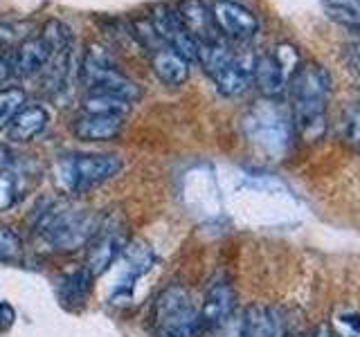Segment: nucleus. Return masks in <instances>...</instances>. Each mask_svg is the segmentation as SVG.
<instances>
[{
    "mask_svg": "<svg viewBox=\"0 0 360 337\" xmlns=\"http://www.w3.org/2000/svg\"><path fill=\"white\" fill-rule=\"evenodd\" d=\"M88 288H90V275L86 272V270H82V272H77V275L65 279V297L63 299L82 303L88 295Z\"/></svg>",
    "mask_w": 360,
    "mask_h": 337,
    "instance_id": "25",
    "label": "nucleus"
},
{
    "mask_svg": "<svg viewBox=\"0 0 360 337\" xmlns=\"http://www.w3.org/2000/svg\"><path fill=\"white\" fill-rule=\"evenodd\" d=\"M155 337H198L200 312L194 297L183 286H167L155 297L153 306Z\"/></svg>",
    "mask_w": 360,
    "mask_h": 337,
    "instance_id": "3",
    "label": "nucleus"
},
{
    "mask_svg": "<svg viewBox=\"0 0 360 337\" xmlns=\"http://www.w3.org/2000/svg\"><path fill=\"white\" fill-rule=\"evenodd\" d=\"M255 61L257 56L250 52H236L232 54V59L225 63L219 72L212 74V81L217 84V88L223 95L236 97L248 90V86L252 84L255 74Z\"/></svg>",
    "mask_w": 360,
    "mask_h": 337,
    "instance_id": "10",
    "label": "nucleus"
},
{
    "mask_svg": "<svg viewBox=\"0 0 360 337\" xmlns=\"http://www.w3.org/2000/svg\"><path fill=\"white\" fill-rule=\"evenodd\" d=\"M340 322L349 329L347 337H360V315H345V317H340Z\"/></svg>",
    "mask_w": 360,
    "mask_h": 337,
    "instance_id": "27",
    "label": "nucleus"
},
{
    "mask_svg": "<svg viewBox=\"0 0 360 337\" xmlns=\"http://www.w3.org/2000/svg\"><path fill=\"white\" fill-rule=\"evenodd\" d=\"M124 126V117L120 115H97V112H84L75 121V135L86 142H106L117 138Z\"/></svg>",
    "mask_w": 360,
    "mask_h": 337,
    "instance_id": "15",
    "label": "nucleus"
},
{
    "mask_svg": "<svg viewBox=\"0 0 360 337\" xmlns=\"http://www.w3.org/2000/svg\"><path fill=\"white\" fill-rule=\"evenodd\" d=\"M290 121L307 142H318L326 133V104L331 77L318 63L300 65L290 84Z\"/></svg>",
    "mask_w": 360,
    "mask_h": 337,
    "instance_id": "1",
    "label": "nucleus"
},
{
    "mask_svg": "<svg viewBox=\"0 0 360 337\" xmlns=\"http://www.w3.org/2000/svg\"><path fill=\"white\" fill-rule=\"evenodd\" d=\"M22 254V243L16 232L0 227V263H14Z\"/></svg>",
    "mask_w": 360,
    "mask_h": 337,
    "instance_id": "23",
    "label": "nucleus"
},
{
    "mask_svg": "<svg viewBox=\"0 0 360 337\" xmlns=\"http://www.w3.org/2000/svg\"><path fill=\"white\" fill-rule=\"evenodd\" d=\"M52 45L48 43V39L43 37H34L27 39L25 43L18 45V50L11 54V72L18 77H30L37 74L39 70H45V65L52 59Z\"/></svg>",
    "mask_w": 360,
    "mask_h": 337,
    "instance_id": "13",
    "label": "nucleus"
},
{
    "mask_svg": "<svg viewBox=\"0 0 360 337\" xmlns=\"http://www.w3.org/2000/svg\"><path fill=\"white\" fill-rule=\"evenodd\" d=\"M176 16L196 43H205L219 37L212 11L207 9V5L202 3V0H180L176 7Z\"/></svg>",
    "mask_w": 360,
    "mask_h": 337,
    "instance_id": "12",
    "label": "nucleus"
},
{
    "mask_svg": "<svg viewBox=\"0 0 360 337\" xmlns=\"http://www.w3.org/2000/svg\"><path fill=\"white\" fill-rule=\"evenodd\" d=\"M300 67V54L292 45H277L273 52L257 56L252 81L266 97H279Z\"/></svg>",
    "mask_w": 360,
    "mask_h": 337,
    "instance_id": "7",
    "label": "nucleus"
},
{
    "mask_svg": "<svg viewBox=\"0 0 360 337\" xmlns=\"http://www.w3.org/2000/svg\"><path fill=\"white\" fill-rule=\"evenodd\" d=\"M22 196V183L20 176L11 168L0 171V211L11 207Z\"/></svg>",
    "mask_w": 360,
    "mask_h": 337,
    "instance_id": "22",
    "label": "nucleus"
},
{
    "mask_svg": "<svg viewBox=\"0 0 360 337\" xmlns=\"http://www.w3.org/2000/svg\"><path fill=\"white\" fill-rule=\"evenodd\" d=\"M82 79L88 88V93L115 95V97H124L129 101L140 97V88L135 86L131 79L124 77L120 70H115L108 52L104 48H97V45H93V48L86 52Z\"/></svg>",
    "mask_w": 360,
    "mask_h": 337,
    "instance_id": "6",
    "label": "nucleus"
},
{
    "mask_svg": "<svg viewBox=\"0 0 360 337\" xmlns=\"http://www.w3.org/2000/svg\"><path fill=\"white\" fill-rule=\"evenodd\" d=\"M243 337H281L277 315L266 306H250L243 312Z\"/></svg>",
    "mask_w": 360,
    "mask_h": 337,
    "instance_id": "18",
    "label": "nucleus"
},
{
    "mask_svg": "<svg viewBox=\"0 0 360 337\" xmlns=\"http://www.w3.org/2000/svg\"><path fill=\"white\" fill-rule=\"evenodd\" d=\"M99 230V218L95 213L77 211L70 207H52L43 213L39 223V234L59 252H72L95 236Z\"/></svg>",
    "mask_w": 360,
    "mask_h": 337,
    "instance_id": "4",
    "label": "nucleus"
},
{
    "mask_svg": "<svg viewBox=\"0 0 360 337\" xmlns=\"http://www.w3.org/2000/svg\"><path fill=\"white\" fill-rule=\"evenodd\" d=\"M122 239L117 227H108V230H99L93 236V243L88 247V256H86V272L90 277H99L101 272H106L108 265L117 261V256L122 254Z\"/></svg>",
    "mask_w": 360,
    "mask_h": 337,
    "instance_id": "11",
    "label": "nucleus"
},
{
    "mask_svg": "<svg viewBox=\"0 0 360 337\" xmlns=\"http://www.w3.org/2000/svg\"><path fill=\"white\" fill-rule=\"evenodd\" d=\"M313 337H331V331H329V326H318V331L313 333Z\"/></svg>",
    "mask_w": 360,
    "mask_h": 337,
    "instance_id": "31",
    "label": "nucleus"
},
{
    "mask_svg": "<svg viewBox=\"0 0 360 337\" xmlns=\"http://www.w3.org/2000/svg\"><path fill=\"white\" fill-rule=\"evenodd\" d=\"M245 135L250 138L255 146H259L268 155H284L290 146V135H292V121L279 106L270 104H259L255 106L248 117L243 119Z\"/></svg>",
    "mask_w": 360,
    "mask_h": 337,
    "instance_id": "5",
    "label": "nucleus"
},
{
    "mask_svg": "<svg viewBox=\"0 0 360 337\" xmlns=\"http://www.w3.org/2000/svg\"><path fill=\"white\" fill-rule=\"evenodd\" d=\"M50 121V112L43 106H25L5 128L11 142H30L45 131Z\"/></svg>",
    "mask_w": 360,
    "mask_h": 337,
    "instance_id": "16",
    "label": "nucleus"
},
{
    "mask_svg": "<svg viewBox=\"0 0 360 337\" xmlns=\"http://www.w3.org/2000/svg\"><path fill=\"white\" fill-rule=\"evenodd\" d=\"M212 18L219 32L228 39L248 41L252 39L259 29V20L250 9L234 3V0H217L212 7Z\"/></svg>",
    "mask_w": 360,
    "mask_h": 337,
    "instance_id": "8",
    "label": "nucleus"
},
{
    "mask_svg": "<svg viewBox=\"0 0 360 337\" xmlns=\"http://www.w3.org/2000/svg\"><path fill=\"white\" fill-rule=\"evenodd\" d=\"M151 65L158 79L167 86H180V84H185L189 77V61L183 59L176 50L167 48V45H162L160 50H153Z\"/></svg>",
    "mask_w": 360,
    "mask_h": 337,
    "instance_id": "17",
    "label": "nucleus"
},
{
    "mask_svg": "<svg viewBox=\"0 0 360 337\" xmlns=\"http://www.w3.org/2000/svg\"><path fill=\"white\" fill-rule=\"evenodd\" d=\"M151 27L167 48L176 50L183 59L196 61V41L189 37L183 22L178 20L176 11L169 7H158L151 16Z\"/></svg>",
    "mask_w": 360,
    "mask_h": 337,
    "instance_id": "9",
    "label": "nucleus"
},
{
    "mask_svg": "<svg viewBox=\"0 0 360 337\" xmlns=\"http://www.w3.org/2000/svg\"><path fill=\"white\" fill-rule=\"evenodd\" d=\"M25 108V93L20 88L0 90V128H7L9 121Z\"/></svg>",
    "mask_w": 360,
    "mask_h": 337,
    "instance_id": "21",
    "label": "nucleus"
},
{
    "mask_svg": "<svg viewBox=\"0 0 360 337\" xmlns=\"http://www.w3.org/2000/svg\"><path fill=\"white\" fill-rule=\"evenodd\" d=\"M14 317H16L14 308H11L7 301H0V326H3V329H7V326L14 324Z\"/></svg>",
    "mask_w": 360,
    "mask_h": 337,
    "instance_id": "28",
    "label": "nucleus"
},
{
    "mask_svg": "<svg viewBox=\"0 0 360 337\" xmlns=\"http://www.w3.org/2000/svg\"><path fill=\"white\" fill-rule=\"evenodd\" d=\"M133 108V101L115 97V95H104V93H88L84 99V112H97V115H129Z\"/></svg>",
    "mask_w": 360,
    "mask_h": 337,
    "instance_id": "19",
    "label": "nucleus"
},
{
    "mask_svg": "<svg viewBox=\"0 0 360 337\" xmlns=\"http://www.w3.org/2000/svg\"><path fill=\"white\" fill-rule=\"evenodd\" d=\"M345 140L352 144L356 151H360V104L354 106L345 117Z\"/></svg>",
    "mask_w": 360,
    "mask_h": 337,
    "instance_id": "26",
    "label": "nucleus"
},
{
    "mask_svg": "<svg viewBox=\"0 0 360 337\" xmlns=\"http://www.w3.org/2000/svg\"><path fill=\"white\" fill-rule=\"evenodd\" d=\"M122 157L112 153L63 155L54 164V180L68 194H86L122 171Z\"/></svg>",
    "mask_w": 360,
    "mask_h": 337,
    "instance_id": "2",
    "label": "nucleus"
},
{
    "mask_svg": "<svg viewBox=\"0 0 360 337\" xmlns=\"http://www.w3.org/2000/svg\"><path fill=\"white\" fill-rule=\"evenodd\" d=\"M286 337H313V335H304V333H292V335H286Z\"/></svg>",
    "mask_w": 360,
    "mask_h": 337,
    "instance_id": "32",
    "label": "nucleus"
},
{
    "mask_svg": "<svg viewBox=\"0 0 360 337\" xmlns=\"http://www.w3.org/2000/svg\"><path fill=\"white\" fill-rule=\"evenodd\" d=\"M324 9L333 20L360 32V0H324Z\"/></svg>",
    "mask_w": 360,
    "mask_h": 337,
    "instance_id": "20",
    "label": "nucleus"
},
{
    "mask_svg": "<svg viewBox=\"0 0 360 337\" xmlns=\"http://www.w3.org/2000/svg\"><path fill=\"white\" fill-rule=\"evenodd\" d=\"M205 337H243V312L234 310L230 317L207 329Z\"/></svg>",
    "mask_w": 360,
    "mask_h": 337,
    "instance_id": "24",
    "label": "nucleus"
},
{
    "mask_svg": "<svg viewBox=\"0 0 360 337\" xmlns=\"http://www.w3.org/2000/svg\"><path fill=\"white\" fill-rule=\"evenodd\" d=\"M236 310V295H234V288L228 284V281H219L214 284L207 295L205 301L200 306V331H207L212 326H217L219 322H223L225 317Z\"/></svg>",
    "mask_w": 360,
    "mask_h": 337,
    "instance_id": "14",
    "label": "nucleus"
},
{
    "mask_svg": "<svg viewBox=\"0 0 360 337\" xmlns=\"http://www.w3.org/2000/svg\"><path fill=\"white\" fill-rule=\"evenodd\" d=\"M347 61H349V65H352L354 70L360 74V45H354V48H349V52H347Z\"/></svg>",
    "mask_w": 360,
    "mask_h": 337,
    "instance_id": "29",
    "label": "nucleus"
},
{
    "mask_svg": "<svg viewBox=\"0 0 360 337\" xmlns=\"http://www.w3.org/2000/svg\"><path fill=\"white\" fill-rule=\"evenodd\" d=\"M11 162H14V155H11V151L5 149V146H0V171L11 168Z\"/></svg>",
    "mask_w": 360,
    "mask_h": 337,
    "instance_id": "30",
    "label": "nucleus"
}]
</instances>
